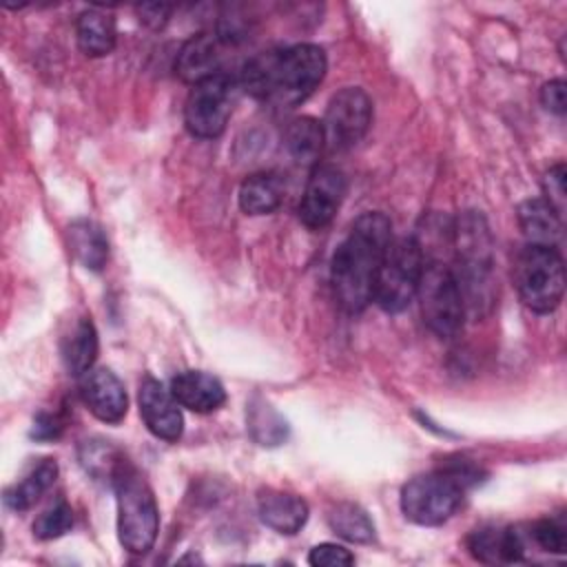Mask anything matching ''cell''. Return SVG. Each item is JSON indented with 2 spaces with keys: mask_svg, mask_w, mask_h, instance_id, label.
Here are the masks:
<instances>
[{
  "mask_svg": "<svg viewBox=\"0 0 567 567\" xmlns=\"http://www.w3.org/2000/svg\"><path fill=\"white\" fill-rule=\"evenodd\" d=\"M514 286L529 310L538 315L556 310L565 292V264L560 250L527 244L514 261Z\"/></svg>",
  "mask_w": 567,
  "mask_h": 567,
  "instance_id": "277c9868",
  "label": "cell"
},
{
  "mask_svg": "<svg viewBox=\"0 0 567 567\" xmlns=\"http://www.w3.org/2000/svg\"><path fill=\"white\" fill-rule=\"evenodd\" d=\"M516 217L529 244L558 248L563 239V215L545 197L525 199L518 206Z\"/></svg>",
  "mask_w": 567,
  "mask_h": 567,
  "instance_id": "e0dca14e",
  "label": "cell"
},
{
  "mask_svg": "<svg viewBox=\"0 0 567 567\" xmlns=\"http://www.w3.org/2000/svg\"><path fill=\"white\" fill-rule=\"evenodd\" d=\"M284 193L286 186L277 173H252L239 186V206L246 215H268L279 208Z\"/></svg>",
  "mask_w": 567,
  "mask_h": 567,
  "instance_id": "ac0fdd59",
  "label": "cell"
},
{
  "mask_svg": "<svg viewBox=\"0 0 567 567\" xmlns=\"http://www.w3.org/2000/svg\"><path fill=\"white\" fill-rule=\"evenodd\" d=\"M219 44H221V40L217 38V33H197V35L188 38L182 44L177 60H175L177 75L188 84H197L204 78L221 73L217 69Z\"/></svg>",
  "mask_w": 567,
  "mask_h": 567,
  "instance_id": "2e32d148",
  "label": "cell"
},
{
  "mask_svg": "<svg viewBox=\"0 0 567 567\" xmlns=\"http://www.w3.org/2000/svg\"><path fill=\"white\" fill-rule=\"evenodd\" d=\"M565 179H567V171H565V164H556L551 166L545 177H543V190H545V199L563 215L565 210V197H567V186H565Z\"/></svg>",
  "mask_w": 567,
  "mask_h": 567,
  "instance_id": "f546056e",
  "label": "cell"
},
{
  "mask_svg": "<svg viewBox=\"0 0 567 567\" xmlns=\"http://www.w3.org/2000/svg\"><path fill=\"white\" fill-rule=\"evenodd\" d=\"M425 266L423 248L414 237H399L390 241L383 264L379 268L374 301L385 312L405 310L416 297L421 272Z\"/></svg>",
  "mask_w": 567,
  "mask_h": 567,
  "instance_id": "8992f818",
  "label": "cell"
},
{
  "mask_svg": "<svg viewBox=\"0 0 567 567\" xmlns=\"http://www.w3.org/2000/svg\"><path fill=\"white\" fill-rule=\"evenodd\" d=\"M467 549L481 563H518L525 558L527 536L518 527L485 525L467 536Z\"/></svg>",
  "mask_w": 567,
  "mask_h": 567,
  "instance_id": "4fadbf2b",
  "label": "cell"
},
{
  "mask_svg": "<svg viewBox=\"0 0 567 567\" xmlns=\"http://www.w3.org/2000/svg\"><path fill=\"white\" fill-rule=\"evenodd\" d=\"M328 60L317 44H295L252 58L241 71V86L277 109L301 104L323 80Z\"/></svg>",
  "mask_w": 567,
  "mask_h": 567,
  "instance_id": "7a4b0ae2",
  "label": "cell"
},
{
  "mask_svg": "<svg viewBox=\"0 0 567 567\" xmlns=\"http://www.w3.org/2000/svg\"><path fill=\"white\" fill-rule=\"evenodd\" d=\"M257 514L272 532L292 536L308 520V503L290 492L261 489L257 496Z\"/></svg>",
  "mask_w": 567,
  "mask_h": 567,
  "instance_id": "9a60e30c",
  "label": "cell"
},
{
  "mask_svg": "<svg viewBox=\"0 0 567 567\" xmlns=\"http://www.w3.org/2000/svg\"><path fill=\"white\" fill-rule=\"evenodd\" d=\"M80 396L102 423L115 425L126 416L128 396L124 383L109 368H91L80 377Z\"/></svg>",
  "mask_w": 567,
  "mask_h": 567,
  "instance_id": "7c38bea8",
  "label": "cell"
},
{
  "mask_svg": "<svg viewBox=\"0 0 567 567\" xmlns=\"http://www.w3.org/2000/svg\"><path fill=\"white\" fill-rule=\"evenodd\" d=\"M416 297L425 326L441 339L461 332L465 319V301L454 270L441 261H425Z\"/></svg>",
  "mask_w": 567,
  "mask_h": 567,
  "instance_id": "52a82bcc",
  "label": "cell"
},
{
  "mask_svg": "<svg viewBox=\"0 0 567 567\" xmlns=\"http://www.w3.org/2000/svg\"><path fill=\"white\" fill-rule=\"evenodd\" d=\"M75 33H78V47L82 49L84 55H91V58L109 55L117 42L115 20L100 9H89L80 13Z\"/></svg>",
  "mask_w": 567,
  "mask_h": 567,
  "instance_id": "ffe728a7",
  "label": "cell"
},
{
  "mask_svg": "<svg viewBox=\"0 0 567 567\" xmlns=\"http://www.w3.org/2000/svg\"><path fill=\"white\" fill-rule=\"evenodd\" d=\"M58 476V465L53 458H42L38 465H33L27 476L16 483L11 489H7L4 494V503L7 507H11L13 512H24L29 509L55 481Z\"/></svg>",
  "mask_w": 567,
  "mask_h": 567,
  "instance_id": "603a6c76",
  "label": "cell"
},
{
  "mask_svg": "<svg viewBox=\"0 0 567 567\" xmlns=\"http://www.w3.org/2000/svg\"><path fill=\"white\" fill-rule=\"evenodd\" d=\"M372 122V102L359 86H346L332 95L321 122L326 146L330 151H348L357 146Z\"/></svg>",
  "mask_w": 567,
  "mask_h": 567,
  "instance_id": "9c48e42d",
  "label": "cell"
},
{
  "mask_svg": "<svg viewBox=\"0 0 567 567\" xmlns=\"http://www.w3.org/2000/svg\"><path fill=\"white\" fill-rule=\"evenodd\" d=\"M284 142L297 164L315 168L319 164L321 151L326 146L323 126L319 120L308 117V115L295 117L284 133Z\"/></svg>",
  "mask_w": 567,
  "mask_h": 567,
  "instance_id": "44dd1931",
  "label": "cell"
},
{
  "mask_svg": "<svg viewBox=\"0 0 567 567\" xmlns=\"http://www.w3.org/2000/svg\"><path fill=\"white\" fill-rule=\"evenodd\" d=\"M171 11H173L171 4H159V2H151V4H140L137 7L140 20L146 27H151V29H162L168 22Z\"/></svg>",
  "mask_w": 567,
  "mask_h": 567,
  "instance_id": "1f68e13d",
  "label": "cell"
},
{
  "mask_svg": "<svg viewBox=\"0 0 567 567\" xmlns=\"http://www.w3.org/2000/svg\"><path fill=\"white\" fill-rule=\"evenodd\" d=\"M237 84L228 73H215L193 84L184 104V124L199 140L219 137L230 120Z\"/></svg>",
  "mask_w": 567,
  "mask_h": 567,
  "instance_id": "ba28073f",
  "label": "cell"
},
{
  "mask_svg": "<svg viewBox=\"0 0 567 567\" xmlns=\"http://www.w3.org/2000/svg\"><path fill=\"white\" fill-rule=\"evenodd\" d=\"M111 485L117 498V536L122 547L137 556L151 551L159 532V509L151 485L128 461L120 463Z\"/></svg>",
  "mask_w": 567,
  "mask_h": 567,
  "instance_id": "3957f363",
  "label": "cell"
},
{
  "mask_svg": "<svg viewBox=\"0 0 567 567\" xmlns=\"http://www.w3.org/2000/svg\"><path fill=\"white\" fill-rule=\"evenodd\" d=\"M328 525L330 529L350 540V543H372L374 540V523L368 512L350 501L334 503L328 509Z\"/></svg>",
  "mask_w": 567,
  "mask_h": 567,
  "instance_id": "d4e9b609",
  "label": "cell"
},
{
  "mask_svg": "<svg viewBox=\"0 0 567 567\" xmlns=\"http://www.w3.org/2000/svg\"><path fill=\"white\" fill-rule=\"evenodd\" d=\"M465 489L467 487L445 467L419 474L401 489V512L414 525H443L458 509Z\"/></svg>",
  "mask_w": 567,
  "mask_h": 567,
  "instance_id": "5b68a950",
  "label": "cell"
},
{
  "mask_svg": "<svg viewBox=\"0 0 567 567\" xmlns=\"http://www.w3.org/2000/svg\"><path fill=\"white\" fill-rule=\"evenodd\" d=\"M246 421L250 436L266 447L281 445L288 439V423L286 419L264 399L255 396L246 408Z\"/></svg>",
  "mask_w": 567,
  "mask_h": 567,
  "instance_id": "cb8c5ba5",
  "label": "cell"
},
{
  "mask_svg": "<svg viewBox=\"0 0 567 567\" xmlns=\"http://www.w3.org/2000/svg\"><path fill=\"white\" fill-rule=\"evenodd\" d=\"M308 563L315 567H346L354 563V554L337 543H321L310 549Z\"/></svg>",
  "mask_w": 567,
  "mask_h": 567,
  "instance_id": "f1b7e54d",
  "label": "cell"
},
{
  "mask_svg": "<svg viewBox=\"0 0 567 567\" xmlns=\"http://www.w3.org/2000/svg\"><path fill=\"white\" fill-rule=\"evenodd\" d=\"M392 241V221L370 210L354 219L348 237L337 246L330 266L334 301L346 312H361L374 301V286L385 250Z\"/></svg>",
  "mask_w": 567,
  "mask_h": 567,
  "instance_id": "6da1fadb",
  "label": "cell"
},
{
  "mask_svg": "<svg viewBox=\"0 0 567 567\" xmlns=\"http://www.w3.org/2000/svg\"><path fill=\"white\" fill-rule=\"evenodd\" d=\"M529 536L534 538V543L545 549V551H551V554H563L565 547H567V532H565V525L563 520H556V518H543V520H536L529 529Z\"/></svg>",
  "mask_w": 567,
  "mask_h": 567,
  "instance_id": "83f0119b",
  "label": "cell"
},
{
  "mask_svg": "<svg viewBox=\"0 0 567 567\" xmlns=\"http://www.w3.org/2000/svg\"><path fill=\"white\" fill-rule=\"evenodd\" d=\"M66 239H69V250L86 270L100 272L106 266L109 241L104 230L95 221L75 219L66 228Z\"/></svg>",
  "mask_w": 567,
  "mask_h": 567,
  "instance_id": "d6986e66",
  "label": "cell"
},
{
  "mask_svg": "<svg viewBox=\"0 0 567 567\" xmlns=\"http://www.w3.org/2000/svg\"><path fill=\"white\" fill-rule=\"evenodd\" d=\"M62 432V423L58 421V416H51V414H40L33 423V430H31V436L33 439H40V441H51V439H58Z\"/></svg>",
  "mask_w": 567,
  "mask_h": 567,
  "instance_id": "d6a6232c",
  "label": "cell"
},
{
  "mask_svg": "<svg viewBox=\"0 0 567 567\" xmlns=\"http://www.w3.org/2000/svg\"><path fill=\"white\" fill-rule=\"evenodd\" d=\"M171 392L182 408L195 414H210L226 403L221 381L202 370H184L175 374L171 381Z\"/></svg>",
  "mask_w": 567,
  "mask_h": 567,
  "instance_id": "5bb4252c",
  "label": "cell"
},
{
  "mask_svg": "<svg viewBox=\"0 0 567 567\" xmlns=\"http://www.w3.org/2000/svg\"><path fill=\"white\" fill-rule=\"evenodd\" d=\"M540 102L549 113L563 115L567 109V84L565 80H549L540 89Z\"/></svg>",
  "mask_w": 567,
  "mask_h": 567,
  "instance_id": "4dcf8cb0",
  "label": "cell"
},
{
  "mask_svg": "<svg viewBox=\"0 0 567 567\" xmlns=\"http://www.w3.org/2000/svg\"><path fill=\"white\" fill-rule=\"evenodd\" d=\"M140 416L148 432L162 441L175 443L182 436L184 419H182V405L175 401L171 388L166 390L157 379L144 377L140 383Z\"/></svg>",
  "mask_w": 567,
  "mask_h": 567,
  "instance_id": "8fae6325",
  "label": "cell"
},
{
  "mask_svg": "<svg viewBox=\"0 0 567 567\" xmlns=\"http://www.w3.org/2000/svg\"><path fill=\"white\" fill-rule=\"evenodd\" d=\"M80 458H82V465L86 467V472H91L95 478H113L115 470L120 467V463L124 461L117 450H113L111 445L102 443V441H86L82 445V452H80Z\"/></svg>",
  "mask_w": 567,
  "mask_h": 567,
  "instance_id": "4316f807",
  "label": "cell"
},
{
  "mask_svg": "<svg viewBox=\"0 0 567 567\" xmlns=\"http://www.w3.org/2000/svg\"><path fill=\"white\" fill-rule=\"evenodd\" d=\"M346 175L330 164H317L306 182V190L299 204V219L312 230L326 228L346 195Z\"/></svg>",
  "mask_w": 567,
  "mask_h": 567,
  "instance_id": "30bf717a",
  "label": "cell"
},
{
  "mask_svg": "<svg viewBox=\"0 0 567 567\" xmlns=\"http://www.w3.org/2000/svg\"><path fill=\"white\" fill-rule=\"evenodd\" d=\"M97 330L89 317H82L62 339V359L71 374L82 377L97 359Z\"/></svg>",
  "mask_w": 567,
  "mask_h": 567,
  "instance_id": "7402d4cb",
  "label": "cell"
},
{
  "mask_svg": "<svg viewBox=\"0 0 567 567\" xmlns=\"http://www.w3.org/2000/svg\"><path fill=\"white\" fill-rule=\"evenodd\" d=\"M73 527V509L64 498L49 505L33 523V536L38 540H53Z\"/></svg>",
  "mask_w": 567,
  "mask_h": 567,
  "instance_id": "484cf974",
  "label": "cell"
}]
</instances>
